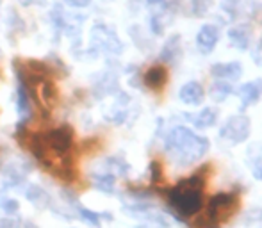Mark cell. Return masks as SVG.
I'll use <instances>...</instances> for the list:
<instances>
[{"label": "cell", "instance_id": "cell-1", "mask_svg": "<svg viewBox=\"0 0 262 228\" xmlns=\"http://www.w3.org/2000/svg\"><path fill=\"white\" fill-rule=\"evenodd\" d=\"M209 139L194 134L187 127H177L168 134L164 143V150L168 157L175 164L189 166L200 161L209 152Z\"/></svg>", "mask_w": 262, "mask_h": 228}, {"label": "cell", "instance_id": "cell-2", "mask_svg": "<svg viewBox=\"0 0 262 228\" xmlns=\"http://www.w3.org/2000/svg\"><path fill=\"white\" fill-rule=\"evenodd\" d=\"M204 178L200 175L189 176L186 180H180L171 191H169V203L175 209L177 214L189 218L198 214L204 203Z\"/></svg>", "mask_w": 262, "mask_h": 228}, {"label": "cell", "instance_id": "cell-3", "mask_svg": "<svg viewBox=\"0 0 262 228\" xmlns=\"http://www.w3.org/2000/svg\"><path fill=\"white\" fill-rule=\"evenodd\" d=\"M237 209H239V198L235 194L220 193L210 198L207 205V218L217 225V223L227 221L228 218H232Z\"/></svg>", "mask_w": 262, "mask_h": 228}, {"label": "cell", "instance_id": "cell-4", "mask_svg": "<svg viewBox=\"0 0 262 228\" xmlns=\"http://www.w3.org/2000/svg\"><path fill=\"white\" fill-rule=\"evenodd\" d=\"M250 130H252L250 118L245 114H235L225 121V125L220 130V138L228 141L230 145H239V143H245L248 139Z\"/></svg>", "mask_w": 262, "mask_h": 228}, {"label": "cell", "instance_id": "cell-5", "mask_svg": "<svg viewBox=\"0 0 262 228\" xmlns=\"http://www.w3.org/2000/svg\"><path fill=\"white\" fill-rule=\"evenodd\" d=\"M43 141H45V146L50 148L57 157H62L72 150L73 146V132L70 127L62 125V127H57L54 130H50L47 135H43Z\"/></svg>", "mask_w": 262, "mask_h": 228}, {"label": "cell", "instance_id": "cell-6", "mask_svg": "<svg viewBox=\"0 0 262 228\" xmlns=\"http://www.w3.org/2000/svg\"><path fill=\"white\" fill-rule=\"evenodd\" d=\"M91 41L111 54H120L123 50V45L118 39L116 32L111 31L109 27H105L102 24H97L93 27V31H91Z\"/></svg>", "mask_w": 262, "mask_h": 228}, {"label": "cell", "instance_id": "cell-7", "mask_svg": "<svg viewBox=\"0 0 262 228\" xmlns=\"http://www.w3.org/2000/svg\"><path fill=\"white\" fill-rule=\"evenodd\" d=\"M32 87H34V95L39 100V104L45 109L52 107L55 104V89L50 80H47L45 77H38L32 79Z\"/></svg>", "mask_w": 262, "mask_h": 228}, {"label": "cell", "instance_id": "cell-8", "mask_svg": "<svg viewBox=\"0 0 262 228\" xmlns=\"http://www.w3.org/2000/svg\"><path fill=\"white\" fill-rule=\"evenodd\" d=\"M220 39V31L214 25H204L196 36V49L200 50L204 56H209L217 45Z\"/></svg>", "mask_w": 262, "mask_h": 228}, {"label": "cell", "instance_id": "cell-9", "mask_svg": "<svg viewBox=\"0 0 262 228\" xmlns=\"http://www.w3.org/2000/svg\"><path fill=\"white\" fill-rule=\"evenodd\" d=\"M18 86H16V111L20 114L21 123H25V120L31 114V93L27 91V86H25V80L21 72L18 70Z\"/></svg>", "mask_w": 262, "mask_h": 228}, {"label": "cell", "instance_id": "cell-10", "mask_svg": "<svg viewBox=\"0 0 262 228\" xmlns=\"http://www.w3.org/2000/svg\"><path fill=\"white\" fill-rule=\"evenodd\" d=\"M179 98L187 105H198L204 102L205 98V91H204V86L196 80H191V82L184 84L179 91Z\"/></svg>", "mask_w": 262, "mask_h": 228}, {"label": "cell", "instance_id": "cell-11", "mask_svg": "<svg viewBox=\"0 0 262 228\" xmlns=\"http://www.w3.org/2000/svg\"><path fill=\"white\" fill-rule=\"evenodd\" d=\"M212 77L220 80H237L243 75V66L241 62L234 61V62H217L210 68Z\"/></svg>", "mask_w": 262, "mask_h": 228}, {"label": "cell", "instance_id": "cell-12", "mask_svg": "<svg viewBox=\"0 0 262 228\" xmlns=\"http://www.w3.org/2000/svg\"><path fill=\"white\" fill-rule=\"evenodd\" d=\"M228 38H230L232 45L239 50H248L250 43H252V29L248 25H237V27L228 31Z\"/></svg>", "mask_w": 262, "mask_h": 228}, {"label": "cell", "instance_id": "cell-13", "mask_svg": "<svg viewBox=\"0 0 262 228\" xmlns=\"http://www.w3.org/2000/svg\"><path fill=\"white\" fill-rule=\"evenodd\" d=\"M262 93V86H260V80H255V82H246L239 87L237 95L241 98V104L243 107H248V105L257 104V100L260 98Z\"/></svg>", "mask_w": 262, "mask_h": 228}, {"label": "cell", "instance_id": "cell-14", "mask_svg": "<svg viewBox=\"0 0 262 228\" xmlns=\"http://www.w3.org/2000/svg\"><path fill=\"white\" fill-rule=\"evenodd\" d=\"M180 57V36L173 34L168 38L161 50V61L162 62H175Z\"/></svg>", "mask_w": 262, "mask_h": 228}, {"label": "cell", "instance_id": "cell-15", "mask_svg": "<svg viewBox=\"0 0 262 228\" xmlns=\"http://www.w3.org/2000/svg\"><path fill=\"white\" fill-rule=\"evenodd\" d=\"M168 80V72L162 66H152L148 72L145 73V84L150 89H161Z\"/></svg>", "mask_w": 262, "mask_h": 228}, {"label": "cell", "instance_id": "cell-16", "mask_svg": "<svg viewBox=\"0 0 262 228\" xmlns=\"http://www.w3.org/2000/svg\"><path fill=\"white\" fill-rule=\"evenodd\" d=\"M217 120V111L212 107H205L200 112H196L194 116H189V121L194 125L196 128H209L216 123Z\"/></svg>", "mask_w": 262, "mask_h": 228}, {"label": "cell", "instance_id": "cell-17", "mask_svg": "<svg viewBox=\"0 0 262 228\" xmlns=\"http://www.w3.org/2000/svg\"><path fill=\"white\" fill-rule=\"evenodd\" d=\"M232 84L228 82V80H216V82L212 84V87H210L209 95L212 97V100L216 102H223L227 100V97L232 93Z\"/></svg>", "mask_w": 262, "mask_h": 228}, {"label": "cell", "instance_id": "cell-18", "mask_svg": "<svg viewBox=\"0 0 262 228\" xmlns=\"http://www.w3.org/2000/svg\"><path fill=\"white\" fill-rule=\"evenodd\" d=\"M95 187L105 191V193H113L114 191V176L111 173H100L95 176Z\"/></svg>", "mask_w": 262, "mask_h": 228}, {"label": "cell", "instance_id": "cell-19", "mask_svg": "<svg viewBox=\"0 0 262 228\" xmlns=\"http://www.w3.org/2000/svg\"><path fill=\"white\" fill-rule=\"evenodd\" d=\"M79 214H80V218H82V221L90 223V225H93V226L100 225V216H98L97 212L88 211V209H84V207H79Z\"/></svg>", "mask_w": 262, "mask_h": 228}, {"label": "cell", "instance_id": "cell-20", "mask_svg": "<svg viewBox=\"0 0 262 228\" xmlns=\"http://www.w3.org/2000/svg\"><path fill=\"white\" fill-rule=\"evenodd\" d=\"M212 0H193V14L194 16H205Z\"/></svg>", "mask_w": 262, "mask_h": 228}, {"label": "cell", "instance_id": "cell-21", "mask_svg": "<svg viewBox=\"0 0 262 228\" xmlns=\"http://www.w3.org/2000/svg\"><path fill=\"white\" fill-rule=\"evenodd\" d=\"M0 207H2V211L7 212V214H13V212L18 211V201L11 200V198H0Z\"/></svg>", "mask_w": 262, "mask_h": 228}, {"label": "cell", "instance_id": "cell-22", "mask_svg": "<svg viewBox=\"0 0 262 228\" xmlns=\"http://www.w3.org/2000/svg\"><path fill=\"white\" fill-rule=\"evenodd\" d=\"M150 176H152V182H157L161 178V166H159V163H156V161L150 164Z\"/></svg>", "mask_w": 262, "mask_h": 228}, {"label": "cell", "instance_id": "cell-23", "mask_svg": "<svg viewBox=\"0 0 262 228\" xmlns=\"http://www.w3.org/2000/svg\"><path fill=\"white\" fill-rule=\"evenodd\" d=\"M194 228H217V225L214 221H210L207 216H205L204 219H198L196 225H194Z\"/></svg>", "mask_w": 262, "mask_h": 228}, {"label": "cell", "instance_id": "cell-24", "mask_svg": "<svg viewBox=\"0 0 262 228\" xmlns=\"http://www.w3.org/2000/svg\"><path fill=\"white\" fill-rule=\"evenodd\" d=\"M66 4L72 7H79V9H82V7H88L91 4V0H66Z\"/></svg>", "mask_w": 262, "mask_h": 228}, {"label": "cell", "instance_id": "cell-25", "mask_svg": "<svg viewBox=\"0 0 262 228\" xmlns=\"http://www.w3.org/2000/svg\"><path fill=\"white\" fill-rule=\"evenodd\" d=\"M148 4L156 9H164L166 7V0H148Z\"/></svg>", "mask_w": 262, "mask_h": 228}, {"label": "cell", "instance_id": "cell-26", "mask_svg": "<svg viewBox=\"0 0 262 228\" xmlns=\"http://www.w3.org/2000/svg\"><path fill=\"white\" fill-rule=\"evenodd\" d=\"M253 175H255L259 180H262V168H257V170H255V173H253Z\"/></svg>", "mask_w": 262, "mask_h": 228}, {"label": "cell", "instance_id": "cell-27", "mask_svg": "<svg viewBox=\"0 0 262 228\" xmlns=\"http://www.w3.org/2000/svg\"><path fill=\"white\" fill-rule=\"evenodd\" d=\"M20 2H21V4H24V6H29V4H31V2H32V0H20Z\"/></svg>", "mask_w": 262, "mask_h": 228}, {"label": "cell", "instance_id": "cell-28", "mask_svg": "<svg viewBox=\"0 0 262 228\" xmlns=\"http://www.w3.org/2000/svg\"><path fill=\"white\" fill-rule=\"evenodd\" d=\"M27 228H38L36 225H32V223H27Z\"/></svg>", "mask_w": 262, "mask_h": 228}]
</instances>
